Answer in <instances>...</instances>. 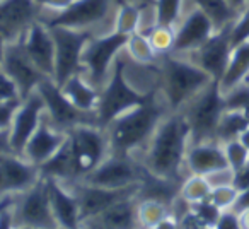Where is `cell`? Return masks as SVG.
<instances>
[{"label":"cell","instance_id":"ffe728a7","mask_svg":"<svg viewBox=\"0 0 249 229\" xmlns=\"http://www.w3.org/2000/svg\"><path fill=\"white\" fill-rule=\"evenodd\" d=\"M217 31L212 22V19L200 9H193L190 14L184 18V21L176 29V38H174L173 55L176 53H191L201 46L213 33Z\"/></svg>","mask_w":249,"mask_h":229},{"label":"cell","instance_id":"5bb4252c","mask_svg":"<svg viewBox=\"0 0 249 229\" xmlns=\"http://www.w3.org/2000/svg\"><path fill=\"white\" fill-rule=\"evenodd\" d=\"M139 191L140 183L124 188H106L82 181V185H79V188L73 193L79 198L80 217H82V222L86 224V222L96 219L97 215H101L106 209H109L116 202L128 197H139Z\"/></svg>","mask_w":249,"mask_h":229},{"label":"cell","instance_id":"836d02e7","mask_svg":"<svg viewBox=\"0 0 249 229\" xmlns=\"http://www.w3.org/2000/svg\"><path fill=\"white\" fill-rule=\"evenodd\" d=\"M150 43H152L154 50L159 57H164V55H169L173 53V48H174V38H176V29L171 28V26H154L149 33Z\"/></svg>","mask_w":249,"mask_h":229},{"label":"cell","instance_id":"4316f807","mask_svg":"<svg viewBox=\"0 0 249 229\" xmlns=\"http://www.w3.org/2000/svg\"><path fill=\"white\" fill-rule=\"evenodd\" d=\"M249 76V39L232 50L231 60H229L227 70L220 80L222 93H229L235 86L242 84Z\"/></svg>","mask_w":249,"mask_h":229},{"label":"cell","instance_id":"8992f818","mask_svg":"<svg viewBox=\"0 0 249 229\" xmlns=\"http://www.w3.org/2000/svg\"><path fill=\"white\" fill-rule=\"evenodd\" d=\"M38 91L45 101V110L48 111V122L56 130L69 134L72 129L80 125H97L96 111H82L63 94L62 87L52 79L46 77L39 82Z\"/></svg>","mask_w":249,"mask_h":229},{"label":"cell","instance_id":"6da1fadb","mask_svg":"<svg viewBox=\"0 0 249 229\" xmlns=\"http://www.w3.org/2000/svg\"><path fill=\"white\" fill-rule=\"evenodd\" d=\"M191 144V132L183 111H174L159 123L150 140L145 168L166 180L181 181V170Z\"/></svg>","mask_w":249,"mask_h":229},{"label":"cell","instance_id":"d4e9b609","mask_svg":"<svg viewBox=\"0 0 249 229\" xmlns=\"http://www.w3.org/2000/svg\"><path fill=\"white\" fill-rule=\"evenodd\" d=\"M67 97L82 111H96L99 104L101 89L94 87L90 82H87L80 72L72 76L63 86H60Z\"/></svg>","mask_w":249,"mask_h":229},{"label":"cell","instance_id":"9f6ffc18","mask_svg":"<svg viewBox=\"0 0 249 229\" xmlns=\"http://www.w3.org/2000/svg\"><path fill=\"white\" fill-rule=\"evenodd\" d=\"M244 82H246V84H249V76L246 77V80H244Z\"/></svg>","mask_w":249,"mask_h":229},{"label":"cell","instance_id":"e575fe53","mask_svg":"<svg viewBox=\"0 0 249 229\" xmlns=\"http://www.w3.org/2000/svg\"><path fill=\"white\" fill-rule=\"evenodd\" d=\"M154 5H156V9H154L156 11V24L174 28V24L179 19L183 0H156Z\"/></svg>","mask_w":249,"mask_h":229},{"label":"cell","instance_id":"d6986e66","mask_svg":"<svg viewBox=\"0 0 249 229\" xmlns=\"http://www.w3.org/2000/svg\"><path fill=\"white\" fill-rule=\"evenodd\" d=\"M22 45L26 53L33 60L36 67L45 74L46 77L55 76V41H53L52 31L38 19L33 22L31 28L22 36Z\"/></svg>","mask_w":249,"mask_h":229},{"label":"cell","instance_id":"6125c7cd","mask_svg":"<svg viewBox=\"0 0 249 229\" xmlns=\"http://www.w3.org/2000/svg\"><path fill=\"white\" fill-rule=\"evenodd\" d=\"M0 2H2V0H0Z\"/></svg>","mask_w":249,"mask_h":229},{"label":"cell","instance_id":"e0dca14e","mask_svg":"<svg viewBox=\"0 0 249 229\" xmlns=\"http://www.w3.org/2000/svg\"><path fill=\"white\" fill-rule=\"evenodd\" d=\"M39 176V168L24 156L14 153L0 154V197L29 190Z\"/></svg>","mask_w":249,"mask_h":229},{"label":"cell","instance_id":"3957f363","mask_svg":"<svg viewBox=\"0 0 249 229\" xmlns=\"http://www.w3.org/2000/svg\"><path fill=\"white\" fill-rule=\"evenodd\" d=\"M212 77L203 69L179 57L164 55L160 65V82L164 97L171 111H181L190 99H193L200 91L212 82Z\"/></svg>","mask_w":249,"mask_h":229},{"label":"cell","instance_id":"91938a15","mask_svg":"<svg viewBox=\"0 0 249 229\" xmlns=\"http://www.w3.org/2000/svg\"><path fill=\"white\" fill-rule=\"evenodd\" d=\"M208 229H215V228H208Z\"/></svg>","mask_w":249,"mask_h":229},{"label":"cell","instance_id":"7c38bea8","mask_svg":"<svg viewBox=\"0 0 249 229\" xmlns=\"http://www.w3.org/2000/svg\"><path fill=\"white\" fill-rule=\"evenodd\" d=\"M232 24L225 26L222 29H217L203 45L198 46L196 50H193L190 53L191 62L196 63L212 79L218 80V82L222 80L225 70H227L229 60H231L232 50H234L231 39Z\"/></svg>","mask_w":249,"mask_h":229},{"label":"cell","instance_id":"9c48e42d","mask_svg":"<svg viewBox=\"0 0 249 229\" xmlns=\"http://www.w3.org/2000/svg\"><path fill=\"white\" fill-rule=\"evenodd\" d=\"M130 35L113 31L111 35L92 36L87 41L82 53V67L89 74V82L97 89H103L107 79L111 65L116 60L118 53L126 46Z\"/></svg>","mask_w":249,"mask_h":229},{"label":"cell","instance_id":"74e56055","mask_svg":"<svg viewBox=\"0 0 249 229\" xmlns=\"http://www.w3.org/2000/svg\"><path fill=\"white\" fill-rule=\"evenodd\" d=\"M190 210L193 212L205 226H208V228H215V224H217L218 217H220V214H222V210L210 200V198L196 202V204H191Z\"/></svg>","mask_w":249,"mask_h":229},{"label":"cell","instance_id":"d6a6232c","mask_svg":"<svg viewBox=\"0 0 249 229\" xmlns=\"http://www.w3.org/2000/svg\"><path fill=\"white\" fill-rule=\"evenodd\" d=\"M140 22H142V9L135 4H121L116 16V28L114 31L132 35L140 31Z\"/></svg>","mask_w":249,"mask_h":229},{"label":"cell","instance_id":"484cf974","mask_svg":"<svg viewBox=\"0 0 249 229\" xmlns=\"http://www.w3.org/2000/svg\"><path fill=\"white\" fill-rule=\"evenodd\" d=\"M39 174L43 178H55L58 181H72L77 178L72 151H70L69 134H67V140L63 142V146L39 166Z\"/></svg>","mask_w":249,"mask_h":229},{"label":"cell","instance_id":"7dc6e473","mask_svg":"<svg viewBox=\"0 0 249 229\" xmlns=\"http://www.w3.org/2000/svg\"><path fill=\"white\" fill-rule=\"evenodd\" d=\"M152 229H181V224H179V219L174 217L173 214H169L167 217H164L159 224H156Z\"/></svg>","mask_w":249,"mask_h":229},{"label":"cell","instance_id":"7402d4cb","mask_svg":"<svg viewBox=\"0 0 249 229\" xmlns=\"http://www.w3.org/2000/svg\"><path fill=\"white\" fill-rule=\"evenodd\" d=\"M184 166L188 168L190 174L208 176L215 171L229 168V161L225 157L224 146L217 140H208V142L190 144Z\"/></svg>","mask_w":249,"mask_h":229},{"label":"cell","instance_id":"8fae6325","mask_svg":"<svg viewBox=\"0 0 249 229\" xmlns=\"http://www.w3.org/2000/svg\"><path fill=\"white\" fill-rule=\"evenodd\" d=\"M0 65H2L4 72L18 86L21 101L28 99L38 89L39 82L43 79H46L45 74L33 63V60L26 53L24 45H22V38L14 43H7L4 52V58H2Z\"/></svg>","mask_w":249,"mask_h":229},{"label":"cell","instance_id":"816d5d0a","mask_svg":"<svg viewBox=\"0 0 249 229\" xmlns=\"http://www.w3.org/2000/svg\"><path fill=\"white\" fill-rule=\"evenodd\" d=\"M239 221H241L242 229H249V210L239 214Z\"/></svg>","mask_w":249,"mask_h":229},{"label":"cell","instance_id":"cb8c5ba5","mask_svg":"<svg viewBox=\"0 0 249 229\" xmlns=\"http://www.w3.org/2000/svg\"><path fill=\"white\" fill-rule=\"evenodd\" d=\"M137 198L139 197H128L116 202L96 219L89 221V224L101 229H139Z\"/></svg>","mask_w":249,"mask_h":229},{"label":"cell","instance_id":"db71d44e","mask_svg":"<svg viewBox=\"0 0 249 229\" xmlns=\"http://www.w3.org/2000/svg\"><path fill=\"white\" fill-rule=\"evenodd\" d=\"M5 46H7V41H5V38L2 36V33H0V62H2V58H4Z\"/></svg>","mask_w":249,"mask_h":229},{"label":"cell","instance_id":"44dd1931","mask_svg":"<svg viewBox=\"0 0 249 229\" xmlns=\"http://www.w3.org/2000/svg\"><path fill=\"white\" fill-rule=\"evenodd\" d=\"M50 193V204L58 228L62 229H82L84 222L80 217V204L75 193L65 190L63 185L55 178H46Z\"/></svg>","mask_w":249,"mask_h":229},{"label":"cell","instance_id":"ac0fdd59","mask_svg":"<svg viewBox=\"0 0 249 229\" xmlns=\"http://www.w3.org/2000/svg\"><path fill=\"white\" fill-rule=\"evenodd\" d=\"M109 0H73L62 12H56L50 19H45L46 28H72L86 29L101 22L107 14Z\"/></svg>","mask_w":249,"mask_h":229},{"label":"cell","instance_id":"ab89813d","mask_svg":"<svg viewBox=\"0 0 249 229\" xmlns=\"http://www.w3.org/2000/svg\"><path fill=\"white\" fill-rule=\"evenodd\" d=\"M232 46H237L241 43L249 39V2L246 4V7L239 12L237 19L232 24V33H231Z\"/></svg>","mask_w":249,"mask_h":229},{"label":"cell","instance_id":"7bdbcfd3","mask_svg":"<svg viewBox=\"0 0 249 229\" xmlns=\"http://www.w3.org/2000/svg\"><path fill=\"white\" fill-rule=\"evenodd\" d=\"M215 229H242L239 215L232 210H222L220 217H218Z\"/></svg>","mask_w":249,"mask_h":229},{"label":"cell","instance_id":"ba28073f","mask_svg":"<svg viewBox=\"0 0 249 229\" xmlns=\"http://www.w3.org/2000/svg\"><path fill=\"white\" fill-rule=\"evenodd\" d=\"M55 41V80L58 86H63L67 80L82 69V53L87 41L92 38L89 29L72 28H48Z\"/></svg>","mask_w":249,"mask_h":229},{"label":"cell","instance_id":"bcb514c9","mask_svg":"<svg viewBox=\"0 0 249 229\" xmlns=\"http://www.w3.org/2000/svg\"><path fill=\"white\" fill-rule=\"evenodd\" d=\"M12 209H7V210H4L2 214H0V229H14L16 228V219H14Z\"/></svg>","mask_w":249,"mask_h":229},{"label":"cell","instance_id":"60d3db41","mask_svg":"<svg viewBox=\"0 0 249 229\" xmlns=\"http://www.w3.org/2000/svg\"><path fill=\"white\" fill-rule=\"evenodd\" d=\"M12 99H21L19 97L18 86L14 84V80L4 72L2 65H0V103H5V101Z\"/></svg>","mask_w":249,"mask_h":229},{"label":"cell","instance_id":"c3c4849f","mask_svg":"<svg viewBox=\"0 0 249 229\" xmlns=\"http://www.w3.org/2000/svg\"><path fill=\"white\" fill-rule=\"evenodd\" d=\"M12 153L11 142H9V130H0V154Z\"/></svg>","mask_w":249,"mask_h":229},{"label":"cell","instance_id":"52a82bcc","mask_svg":"<svg viewBox=\"0 0 249 229\" xmlns=\"http://www.w3.org/2000/svg\"><path fill=\"white\" fill-rule=\"evenodd\" d=\"M77 178H86L111 154L109 139L97 125H80L69 132Z\"/></svg>","mask_w":249,"mask_h":229},{"label":"cell","instance_id":"f907efd6","mask_svg":"<svg viewBox=\"0 0 249 229\" xmlns=\"http://www.w3.org/2000/svg\"><path fill=\"white\" fill-rule=\"evenodd\" d=\"M229 4H231V7L234 9V11H237V12H241L242 9L246 7V4H248L249 0H227Z\"/></svg>","mask_w":249,"mask_h":229},{"label":"cell","instance_id":"f1b7e54d","mask_svg":"<svg viewBox=\"0 0 249 229\" xmlns=\"http://www.w3.org/2000/svg\"><path fill=\"white\" fill-rule=\"evenodd\" d=\"M200 11L212 19L215 29H222L237 19L239 12L231 7L227 0H193Z\"/></svg>","mask_w":249,"mask_h":229},{"label":"cell","instance_id":"4fadbf2b","mask_svg":"<svg viewBox=\"0 0 249 229\" xmlns=\"http://www.w3.org/2000/svg\"><path fill=\"white\" fill-rule=\"evenodd\" d=\"M143 168H139L130 156H116L109 154L92 173H89L82 181L96 187L106 188H124L142 183Z\"/></svg>","mask_w":249,"mask_h":229},{"label":"cell","instance_id":"6f0895ef","mask_svg":"<svg viewBox=\"0 0 249 229\" xmlns=\"http://www.w3.org/2000/svg\"><path fill=\"white\" fill-rule=\"evenodd\" d=\"M89 229H101V228H94V226H90V228Z\"/></svg>","mask_w":249,"mask_h":229},{"label":"cell","instance_id":"8d00e7d4","mask_svg":"<svg viewBox=\"0 0 249 229\" xmlns=\"http://www.w3.org/2000/svg\"><path fill=\"white\" fill-rule=\"evenodd\" d=\"M222 146H224L225 157H227V161H229V168H231L234 173L239 170H242V168L248 164L249 151L242 146L239 139L231 140V142H225V144H222Z\"/></svg>","mask_w":249,"mask_h":229},{"label":"cell","instance_id":"680465c9","mask_svg":"<svg viewBox=\"0 0 249 229\" xmlns=\"http://www.w3.org/2000/svg\"><path fill=\"white\" fill-rule=\"evenodd\" d=\"M246 168H248V170H249V161H248V164H246Z\"/></svg>","mask_w":249,"mask_h":229},{"label":"cell","instance_id":"9a60e30c","mask_svg":"<svg viewBox=\"0 0 249 229\" xmlns=\"http://www.w3.org/2000/svg\"><path fill=\"white\" fill-rule=\"evenodd\" d=\"M43 111H45V101L38 91H35L28 99L19 104L12 118V125L9 129V142H11V151L14 154L22 156L26 144L29 142L33 134L41 123Z\"/></svg>","mask_w":249,"mask_h":229},{"label":"cell","instance_id":"4dcf8cb0","mask_svg":"<svg viewBox=\"0 0 249 229\" xmlns=\"http://www.w3.org/2000/svg\"><path fill=\"white\" fill-rule=\"evenodd\" d=\"M171 214V209L164 205L162 202L142 198L137 205V215H139V224L142 229H152L159 224L164 217Z\"/></svg>","mask_w":249,"mask_h":229},{"label":"cell","instance_id":"f546056e","mask_svg":"<svg viewBox=\"0 0 249 229\" xmlns=\"http://www.w3.org/2000/svg\"><path fill=\"white\" fill-rule=\"evenodd\" d=\"M126 52H128L130 58L137 63H142V65H150V63H156L157 53L154 50L152 43H150L149 36L143 35L140 31H135L128 36V41H126Z\"/></svg>","mask_w":249,"mask_h":229},{"label":"cell","instance_id":"94428289","mask_svg":"<svg viewBox=\"0 0 249 229\" xmlns=\"http://www.w3.org/2000/svg\"><path fill=\"white\" fill-rule=\"evenodd\" d=\"M55 229H62V228H55Z\"/></svg>","mask_w":249,"mask_h":229},{"label":"cell","instance_id":"d590c367","mask_svg":"<svg viewBox=\"0 0 249 229\" xmlns=\"http://www.w3.org/2000/svg\"><path fill=\"white\" fill-rule=\"evenodd\" d=\"M225 96V108L227 110H239L246 114V118L249 120V84L242 82L231 89Z\"/></svg>","mask_w":249,"mask_h":229},{"label":"cell","instance_id":"f6af8a7d","mask_svg":"<svg viewBox=\"0 0 249 229\" xmlns=\"http://www.w3.org/2000/svg\"><path fill=\"white\" fill-rule=\"evenodd\" d=\"M229 210L235 212V214H242V212L249 210V188H246V190H239L237 193V198H235L234 205H232Z\"/></svg>","mask_w":249,"mask_h":229},{"label":"cell","instance_id":"b9f144b4","mask_svg":"<svg viewBox=\"0 0 249 229\" xmlns=\"http://www.w3.org/2000/svg\"><path fill=\"white\" fill-rule=\"evenodd\" d=\"M21 99H12L5 101V103H0V130H9L12 125V118H14V113L18 111Z\"/></svg>","mask_w":249,"mask_h":229},{"label":"cell","instance_id":"f5cc1de1","mask_svg":"<svg viewBox=\"0 0 249 229\" xmlns=\"http://www.w3.org/2000/svg\"><path fill=\"white\" fill-rule=\"evenodd\" d=\"M239 140H241V144H242V146H244L246 149L249 151V127L244 130V132L241 134V135H239Z\"/></svg>","mask_w":249,"mask_h":229},{"label":"cell","instance_id":"603a6c76","mask_svg":"<svg viewBox=\"0 0 249 229\" xmlns=\"http://www.w3.org/2000/svg\"><path fill=\"white\" fill-rule=\"evenodd\" d=\"M65 140H67V132L56 130L48 120L43 118L39 127L36 129V132L29 139V142L26 144V149L22 153V156L29 163L36 164L39 168L63 146Z\"/></svg>","mask_w":249,"mask_h":229},{"label":"cell","instance_id":"2e32d148","mask_svg":"<svg viewBox=\"0 0 249 229\" xmlns=\"http://www.w3.org/2000/svg\"><path fill=\"white\" fill-rule=\"evenodd\" d=\"M39 7L36 0H2L0 2V33L7 43L21 39L33 22L38 21Z\"/></svg>","mask_w":249,"mask_h":229},{"label":"cell","instance_id":"ee69618b","mask_svg":"<svg viewBox=\"0 0 249 229\" xmlns=\"http://www.w3.org/2000/svg\"><path fill=\"white\" fill-rule=\"evenodd\" d=\"M72 2L73 0H36V4L41 9H48V11H53L55 14L65 11Z\"/></svg>","mask_w":249,"mask_h":229},{"label":"cell","instance_id":"681fc988","mask_svg":"<svg viewBox=\"0 0 249 229\" xmlns=\"http://www.w3.org/2000/svg\"><path fill=\"white\" fill-rule=\"evenodd\" d=\"M16 205L14 198H12V195H4V197H0V214L4 210H7V209H12Z\"/></svg>","mask_w":249,"mask_h":229},{"label":"cell","instance_id":"1f68e13d","mask_svg":"<svg viewBox=\"0 0 249 229\" xmlns=\"http://www.w3.org/2000/svg\"><path fill=\"white\" fill-rule=\"evenodd\" d=\"M212 185L207 180V176L201 174H190L186 180L181 183L179 188V197L188 204H196V202L207 200L210 197Z\"/></svg>","mask_w":249,"mask_h":229},{"label":"cell","instance_id":"277c9868","mask_svg":"<svg viewBox=\"0 0 249 229\" xmlns=\"http://www.w3.org/2000/svg\"><path fill=\"white\" fill-rule=\"evenodd\" d=\"M152 91V89H150ZM149 93H139L126 80V62L121 57H116L111 69V77L101 89L99 104H97V122L101 129H107L114 118L124 111L132 110L139 104L145 103L150 96Z\"/></svg>","mask_w":249,"mask_h":229},{"label":"cell","instance_id":"11a10c76","mask_svg":"<svg viewBox=\"0 0 249 229\" xmlns=\"http://www.w3.org/2000/svg\"><path fill=\"white\" fill-rule=\"evenodd\" d=\"M143 2H147V4H154L156 0H143Z\"/></svg>","mask_w":249,"mask_h":229},{"label":"cell","instance_id":"83f0119b","mask_svg":"<svg viewBox=\"0 0 249 229\" xmlns=\"http://www.w3.org/2000/svg\"><path fill=\"white\" fill-rule=\"evenodd\" d=\"M249 127V120L246 118V114L239 110H227L225 108L224 114H222L220 122L217 127V142L225 144L231 140L239 139L242 132Z\"/></svg>","mask_w":249,"mask_h":229},{"label":"cell","instance_id":"f35d334b","mask_svg":"<svg viewBox=\"0 0 249 229\" xmlns=\"http://www.w3.org/2000/svg\"><path fill=\"white\" fill-rule=\"evenodd\" d=\"M239 190L234 185H220V187H213L210 191V200L217 205L220 210H229L234 205L235 198H237Z\"/></svg>","mask_w":249,"mask_h":229},{"label":"cell","instance_id":"7a4b0ae2","mask_svg":"<svg viewBox=\"0 0 249 229\" xmlns=\"http://www.w3.org/2000/svg\"><path fill=\"white\" fill-rule=\"evenodd\" d=\"M164 114L166 110L157 101V87H152L145 103L124 111L107 125L111 154L130 156L132 151L152 139L159 123L164 120Z\"/></svg>","mask_w":249,"mask_h":229},{"label":"cell","instance_id":"5b68a950","mask_svg":"<svg viewBox=\"0 0 249 229\" xmlns=\"http://www.w3.org/2000/svg\"><path fill=\"white\" fill-rule=\"evenodd\" d=\"M181 111L190 125L191 144L217 140V127L225 111V96L220 82L212 80L203 91L188 101Z\"/></svg>","mask_w":249,"mask_h":229},{"label":"cell","instance_id":"30bf717a","mask_svg":"<svg viewBox=\"0 0 249 229\" xmlns=\"http://www.w3.org/2000/svg\"><path fill=\"white\" fill-rule=\"evenodd\" d=\"M14 219H18V226H26L31 229H55L58 228L55 215L50 204V193L46 178L39 176V180L29 190L24 191L14 212Z\"/></svg>","mask_w":249,"mask_h":229}]
</instances>
